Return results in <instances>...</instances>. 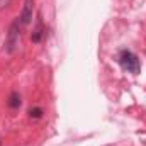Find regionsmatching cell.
<instances>
[{
    "label": "cell",
    "mask_w": 146,
    "mask_h": 146,
    "mask_svg": "<svg viewBox=\"0 0 146 146\" xmlns=\"http://www.w3.org/2000/svg\"><path fill=\"white\" fill-rule=\"evenodd\" d=\"M117 63L124 72L131 73V75H139L141 73V61L138 58L136 53H133L131 49H121L117 54Z\"/></svg>",
    "instance_id": "obj_1"
},
{
    "label": "cell",
    "mask_w": 146,
    "mask_h": 146,
    "mask_svg": "<svg viewBox=\"0 0 146 146\" xmlns=\"http://www.w3.org/2000/svg\"><path fill=\"white\" fill-rule=\"evenodd\" d=\"M19 42H21V27H19V22L15 21V22L9 27L7 39H5V51H7L9 54L15 53L17 48H19Z\"/></svg>",
    "instance_id": "obj_2"
},
{
    "label": "cell",
    "mask_w": 146,
    "mask_h": 146,
    "mask_svg": "<svg viewBox=\"0 0 146 146\" xmlns=\"http://www.w3.org/2000/svg\"><path fill=\"white\" fill-rule=\"evenodd\" d=\"M33 15H34V0H24V7L17 22L21 26H29L33 22Z\"/></svg>",
    "instance_id": "obj_3"
},
{
    "label": "cell",
    "mask_w": 146,
    "mask_h": 146,
    "mask_svg": "<svg viewBox=\"0 0 146 146\" xmlns=\"http://www.w3.org/2000/svg\"><path fill=\"white\" fill-rule=\"evenodd\" d=\"M44 34H46V29H44V24H42V17H41V14H37L36 26H34V29H33V33H31V41L37 44V42L42 41Z\"/></svg>",
    "instance_id": "obj_4"
},
{
    "label": "cell",
    "mask_w": 146,
    "mask_h": 146,
    "mask_svg": "<svg viewBox=\"0 0 146 146\" xmlns=\"http://www.w3.org/2000/svg\"><path fill=\"white\" fill-rule=\"evenodd\" d=\"M7 106H9L10 109H19V107L22 106V97H21V94H19L17 90H14V92H12V94L9 95Z\"/></svg>",
    "instance_id": "obj_5"
},
{
    "label": "cell",
    "mask_w": 146,
    "mask_h": 146,
    "mask_svg": "<svg viewBox=\"0 0 146 146\" xmlns=\"http://www.w3.org/2000/svg\"><path fill=\"white\" fill-rule=\"evenodd\" d=\"M44 115V110L41 109V107H33V109H29V117L31 119H41Z\"/></svg>",
    "instance_id": "obj_6"
},
{
    "label": "cell",
    "mask_w": 146,
    "mask_h": 146,
    "mask_svg": "<svg viewBox=\"0 0 146 146\" xmlns=\"http://www.w3.org/2000/svg\"><path fill=\"white\" fill-rule=\"evenodd\" d=\"M0 145H2V141H0Z\"/></svg>",
    "instance_id": "obj_7"
}]
</instances>
